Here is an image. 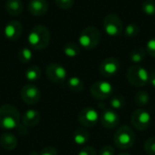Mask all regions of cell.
Returning a JSON list of instances; mask_svg holds the SVG:
<instances>
[{
    "label": "cell",
    "mask_w": 155,
    "mask_h": 155,
    "mask_svg": "<svg viewBox=\"0 0 155 155\" xmlns=\"http://www.w3.org/2000/svg\"><path fill=\"white\" fill-rule=\"evenodd\" d=\"M51 40V34L48 28L45 25H38L30 31L27 41L30 46L35 50H42L47 47Z\"/></svg>",
    "instance_id": "1"
},
{
    "label": "cell",
    "mask_w": 155,
    "mask_h": 155,
    "mask_svg": "<svg viewBox=\"0 0 155 155\" xmlns=\"http://www.w3.org/2000/svg\"><path fill=\"white\" fill-rule=\"evenodd\" d=\"M20 124L19 111L11 104L0 106V127L5 130L17 128Z\"/></svg>",
    "instance_id": "2"
},
{
    "label": "cell",
    "mask_w": 155,
    "mask_h": 155,
    "mask_svg": "<svg viewBox=\"0 0 155 155\" xmlns=\"http://www.w3.org/2000/svg\"><path fill=\"white\" fill-rule=\"evenodd\" d=\"M101 41V33L95 26L90 25L85 27L78 37L79 45L85 50L95 48Z\"/></svg>",
    "instance_id": "3"
},
{
    "label": "cell",
    "mask_w": 155,
    "mask_h": 155,
    "mask_svg": "<svg viewBox=\"0 0 155 155\" xmlns=\"http://www.w3.org/2000/svg\"><path fill=\"white\" fill-rule=\"evenodd\" d=\"M114 143L115 146L121 150L131 148L135 143V134L134 130L126 125L119 127L114 135Z\"/></svg>",
    "instance_id": "4"
},
{
    "label": "cell",
    "mask_w": 155,
    "mask_h": 155,
    "mask_svg": "<svg viewBox=\"0 0 155 155\" xmlns=\"http://www.w3.org/2000/svg\"><path fill=\"white\" fill-rule=\"evenodd\" d=\"M126 78L131 85L134 87H143L149 83L150 74L143 66L134 64L127 70Z\"/></svg>",
    "instance_id": "5"
},
{
    "label": "cell",
    "mask_w": 155,
    "mask_h": 155,
    "mask_svg": "<svg viewBox=\"0 0 155 155\" xmlns=\"http://www.w3.org/2000/svg\"><path fill=\"white\" fill-rule=\"evenodd\" d=\"M103 26L105 34L112 37H116L122 35L124 31V24L122 19L116 14L107 15L103 22Z\"/></svg>",
    "instance_id": "6"
},
{
    "label": "cell",
    "mask_w": 155,
    "mask_h": 155,
    "mask_svg": "<svg viewBox=\"0 0 155 155\" xmlns=\"http://www.w3.org/2000/svg\"><path fill=\"white\" fill-rule=\"evenodd\" d=\"M47 78L54 84H63L67 78L66 69L57 63H52L47 65L45 69Z\"/></svg>",
    "instance_id": "7"
},
{
    "label": "cell",
    "mask_w": 155,
    "mask_h": 155,
    "mask_svg": "<svg viewBox=\"0 0 155 155\" xmlns=\"http://www.w3.org/2000/svg\"><path fill=\"white\" fill-rule=\"evenodd\" d=\"M113 85L107 81H98L92 84L90 93L97 100L108 99L113 94Z\"/></svg>",
    "instance_id": "8"
},
{
    "label": "cell",
    "mask_w": 155,
    "mask_h": 155,
    "mask_svg": "<svg viewBox=\"0 0 155 155\" xmlns=\"http://www.w3.org/2000/svg\"><path fill=\"white\" fill-rule=\"evenodd\" d=\"M151 122V114L143 109H137L131 115V123L133 126L139 131H144L148 129Z\"/></svg>",
    "instance_id": "9"
},
{
    "label": "cell",
    "mask_w": 155,
    "mask_h": 155,
    "mask_svg": "<svg viewBox=\"0 0 155 155\" xmlns=\"http://www.w3.org/2000/svg\"><path fill=\"white\" fill-rule=\"evenodd\" d=\"M21 98L26 104L34 105L37 104L41 98L40 90L36 85L27 84L21 89Z\"/></svg>",
    "instance_id": "10"
},
{
    "label": "cell",
    "mask_w": 155,
    "mask_h": 155,
    "mask_svg": "<svg viewBox=\"0 0 155 155\" xmlns=\"http://www.w3.org/2000/svg\"><path fill=\"white\" fill-rule=\"evenodd\" d=\"M99 120L98 113L92 107H85L78 114V121L84 127H94Z\"/></svg>",
    "instance_id": "11"
},
{
    "label": "cell",
    "mask_w": 155,
    "mask_h": 155,
    "mask_svg": "<svg viewBox=\"0 0 155 155\" xmlns=\"http://www.w3.org/2000/svg\"><path fill=\"white\" fill-rule=\"evenodd\" d=\"M120 69V61L115 57L105 58L99 66L100 74L104 77H112L115 75Z\"/></svg>",
    "instance_id": "12"
},
{
    "label": "cell",
    "mask_w": 155,
    "mask_h": 155,
    "mask_svg": "<svg viewBox=\"0 0 155 155\" xmlns=\"http://www.w3.org/2000/svg\"><path fill=\"white\" fill-rule=\"evenodd\" d=\"M101 123L107 129H114L120 124V115L114 109H106L102 114Z\"/></svg>",
    "instance_id": "13"
},
{
    "label": "cell",
    "mask_w": 155,
    "mask_h": 155,
    "mask_svg": "<svg viewBox=\"0 0 155 155\" xmlns=\"http://www.w3.org/2000/svg\"><path fill=\"white\" fill-rule=\"evenodd\" d=\"M5 36L10 41L17 40L23 33V25L17 20L9 21L4 29Z\"/></svg>",
    "instance_id": "14"
},
{
    "label": "cell",
    "mask_w": 155,
    "mask_h": 155,
    "mask_svg": "<svg viewBox=\"0 0 155 155\" xmlns=\"http://www.w3.org/2000/svg\"><path fill=\"white\" fill-rule=\"evenodd\" d=\"M48 9V3L46 0H30L27 5V10L32 15H44Z\"/></svg>",
    "instance_id": "15"
},
{
    "label": "cell",
    "mask_w": 155,
    "mask_h": 155,
    "mask_svg": "<svg viewBox=\"0 0 155 155\" xmlns=\"http://www.w3.org/2000/svg\"><path fill=\"white\" fill-rule=\"evenodd\" d=\"M41 115L38 111L34 109H29L25 111L22 116L23 124L26 127H34L40 122Z\"/></svg>",
    "instance_id": "16"
},
{
    "label": "cell",
    "mask_w": 155,
    "mask_h": 155,
    "mask_svg": "<svg viewBox=\"0 0 155 155\" xmlns=\"http://www.w3.org/2000/svg\"><path fill=\"white\" fill-rule=\"evenodd\" d=\"M0 144L2 148L6 151H13L16 148L17 139L15 135L12 133H5L0 137Z\"/></svg>",
    "instance_id": "17"
},
{
    "label": "cell",
    "mask_w": 155,
    "mask_h": 155,
    "mask_svg": "<svg viewBox=\"0 0 155 155\" xmlns=\"http://www.w3.org/2000/svg\"><path fill=\"white\" fill-rule=\"evenodd\" d=\"M24 5L21 0H6L5 10L10 15H19L23 11Z\"/></svg>",
    "instance_id": "18"
},
{
    "label": "cell",
    "mask_w": 155,
    "mask_h": 155,
    "mask_svg": "<svg viewBox=\"0 0 155 155\" xmlns=\"http://www.w3.org/2000/svg\"><path fill=\"white\" fill-rule=\"evenodd\" d=\"M90 140L89 132L84 127H78L74 133V141L78 145H84Z\"/></svg>",
    "instance_id": "19"
},
{
    "label": "cell",
    "mask_w": 155,
    "mask_h": 155,
    "mask_svg": "<svg viewBox=\"0 0 155 155\" xmlns=\"http://www.w3.org/2000/svg\"><path fill=\"white\" fill-rule=\"evenodd\" d=\"M67 87L74 93H80L84 90V82L77 76H72L67 80Z\"/></svg>",
    "instance_id": "20"
},
{
    "label": "cell",
    "mask_w": 155,
    "mask_h": 155,
    "mask_svg": "<svg viewBox=\"0 0 155 155\" xmlns=\"http://www.w3.org/2000/svg\"><path fill=\"white\" fill-rule=\"evenodd\" d=\"M64 54L70 58L76 57L80 54V46L74 42H69L64 46Z\"/></svg>",
    "instance_id": "21"
},
{
    "label": "cell",
    "mask_w": 155,
    "mask_h": 155,
    "mask_svg": "<svg viewBox=\"0 0 155 155\" xmlns=\"http://www.w3.org/2000/svg\"><path fill=\"white\" fill-rule=\"evenodd\" d=\"M41 76V69L37 65H31L25 71V78L29 82H35Z\"/></svg>",
    "instance_id": "22"
},
{
    "label": "cell",
    "mask_w": 155,
    "mask_h": 155,
    "mask_svg": "<svg viewBox=\"0 0 155 155\" xmlns=\"http://www.w3.org/2000/svg\"><path fill=\"white\" fill-rule=\"evenodd\" d=\"M150 102V94L146 91H139L134 95V103L137 106H146Z\"/></svg>",
    "instance_id": "23"
},
{
    "label": "cell",
    "mask_w": 155,
    "mask_h": 155,
    "mask_svg": "<svg viewBox=\"0 0 155 155\" xmlns=\"http://www.w3.org/2000/svg\"><path fill=\"white\" fill-rule=\"evenodd\" d=\"M145 58V50L142 47L134 48L130 54V60L134 64L142 63Z\"/></svg>",
    "instance_id": "24"
},
{
    "label": "cell",
    "mask_w": 155,
    "mask_h": 155,
    "mask_svg": "<svg viewBox=\"0 0 155 155\" xmlns=\"http://www.w3.org/2000/svg\"><path fill=\"white\" fill-rule=\"evenodd\" d=\"M33 58V53L32 51L27 47H23L18 52V59L23 64L29 63Z\"/></svg>",
    "instance_id": "25"
},
{
    "label": "cell",
    "mask_w": 155,
    "mask_h": 155,
    "mask_svg": "<svg viewBox=\"0 0 155 155\" xmlns=\"http://www.w3.org/2000/svg\"><path fill=\"white\" fill-rule=\"evenodd\" d=\"M124 104H125V99L121 94L115 95V96L112 97V99L110 100V105H111L112 109H114V110L122 109L124 106Z\"/></svg>",
    "instance_id": "26"
},
{
    "label": "cell",
    "mask_w": 155,
    "mask_h": 155,
    "mask_svg": "<svg viewBox=\"0 0 155 155\" xmlns=\"http://www.w3.org/2000/svg\"><path fill=\"white\" fill-rule=\"evenodd\" d=\"M142 10L147 15H155V1L154 0H144L142 4Z\"/></svg>",
    "instance_id": "27"
},
{
    "label": "cell",
    "mask_w": 155,
    "mask_h": 155,
    "mask_svg": "<svg viewBox=\"0 0 155 155\" xmlns=\"http://www.w3.org/2000/svg\"><path fill=\"white\" fill-rule=\"evenodd\" d=\"M124 32L125 36L127 37H135L138 35L139 32H140V27L138 25L132 23L126 25L125 28H124Z\"/></svg>",
    "instance_id": "28"
},
{
    "label": "cell",
    "mask_w": 155,
    "mask_h": 155,
    "mask_svg": "<svg viewBox=\"0 0 155 155\" xmlns=\"http://www.w3.org/2000/svg\"><path fill=\"white\" fill-rule=\"evenodd\" d=\"M144 150L149 155H155V137H151L145 142Z\"/></svg>",
    "instance_id": "29"
},
{
    "label": "cell",
    "mask_w": 155,
    "mask_h": 155,
    "mask_svg": "<svg viewBox=\"0 0 155 155\" xmlns=\"http://www.w3.org/2000/svg\"><path fill=\"white\" fill-rule=\"evenodd\" d=\"M58 7L62 9H69L73 6L74 0H54Z\"/></svg>",
    "instance_id": "30"
},
{
    "label": "cell",
    "mask_w": 155,
    "mask_h": 155,
    "mask_svg": "<svg viewBox=\"0 0 155 155\" xmlns=\"http://www.w3.org/2000/svg\"><path fill=\"white\" fill-rule=\"evenodd\" d=\"M146 51L151 56L155 57V37L148 40L146 44Z\"/></svg>",
    "instance_id": "31"
},
{
    "label": "cell",
    "mask_w": 155,
    "mask_h": 155,
    "mask_svg": "<svg viewBox=\"0 0 155 155\" xmlns=\"http://www.w3.org/2000/svg\"><path fill=\"white\" fill-rule=\"evenodd\" d=\"M39 155H58V153H57V150L54 147H53V146H45L40 151Z\"/></svg>",
    "instance_id": "32"
},
{
    "label": "cell",
    "mask_w": 155,
    "mask_h": 155,
    "mask_svg": "<svg viewBox=\"0 0 155 155\" xmlns=\"http://www.w3.org/2000/svg\"><path fill=\"white\" fill-rule=\"evenodd\" d=\"M115 154V150L113 146L111 145H106L104 146L100 149L99 154L98 155H114Z\"/></svg>",
    "instance_id": "33"
},
{
    "label": "cell",
    "mask_w": 155,
    "mask_h": 155,
    "mask_svg": "<svg viewBox=\"0 0 155 155\" xmlns=\"http://www.w3.org/2000/svg\"><path fill=\"white\" fill-rule=\"evenodd\" d=\"M77 155H97V153L92 146H86L82 148Z\"/></svg>",
    "instance_id": "34"
},
{
    "label": "cell",
    "mask_w": 155,
    "mask_h": 155,
    "mask_svg": "<svg viewBox=\"0 0 155 155\" xmlns=\"http://www.w3.org/2000/svg\"><path fill=\"white\" fill-rule=\"evenodd\" d=\"M149 83H150V84H151L153 88H155V72H153L152 74H150Z\"/></svg>",
    "instance_id": "35"
},
{
    "label": "cell",
    "mask_w": 155,
    "mask_h": 155,
    "mask_svg": "<svg viewBox=\"0 0 155 155\" xmlns=\"http://www.w3.org/2000/svg\"><path fill=\"white\" fill-rule=\"evenodd\" d=\"M118 155H131V154H129V153H119Z\"/></svg>",
    "instance_id": "36"
}]
</instances>
